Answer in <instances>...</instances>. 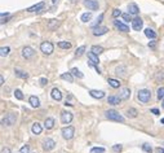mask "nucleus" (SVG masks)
I'll return each mask as SVG.
<instances>
[{
    "mask_svg": "<svg viewBox=\"0 0 164 153\" xmlns=\"http://www.w3.org/2000/svg\"><path fill=\"white\" fill-rule=\"evenodd\" d=\"M16 119H17V117H16L14 113H8V114L1 119V125L3 126H13V125L16 123Z\"/></svg>",
    "mask_w": 164,
    "mask_h": 153,
    "instance_id": "nucleus-3",
    "label": "nucleus"
},
{
    "mask_svg": "<svg viewBox=\"0 0 164 153\" xmlns=\"http://www.w3.org/2000/svg\"><path fill=\"white\" fill-rule=\"evenodd\" d=\"M89 95L94 99H104L105 97V92L104 91H97V90H91L89 91Z\"/></svg>",
    "mask_w": 164,
    "mask_h": 153,
    "instance_id": "nucleus-16",
    "label": "nucleus"
},
{
    "mask_svg": "<svg viewBox=\"0 0 164 153\" xmlns=\"http://www.w3.org/2000/svg\"><path fill=\"white\" fill-rule=\"evenodd\" d=\"M121 17H123L124 21H133V19H132V15H130V13H123V15H121Z\"/></svg>",
    "mask_w": 164,
    "mask_h": 153,
    "instance_id": "nucleus-36",
    "label": "nucleus"
},
{
    "mask_svg": "<svg viewBox=\"0 0 164 153\" xmlns=\"http://www.w3.org/2000/svg\"><path fill=\"white\" fill-rule=\"evenodd\" d=\"M91 52H93L94 55H97V56H98V55H101L102 52H104V48H102L101 46H93L91 48Z\"/></svg>",
    "mask_w": 164,
    "mask_h": 153,
    "instance_id": "nucleus-25",
    "label": "nucleus"
},
{
    "mask_svg": "<svg viewBox=\"0 0 164 153\" xmlns=\"http://www.w3.org/2000/svg\"><path fill=\"white\" fill-rule=\"evenodd\" d=\"M151 113H154V114H159V110L154 108V109H151Z\"/></svg>",
    "mask_w": 164,
    "mask_h": 153,
    "instance_id": "nucleus-50",
    "label": "nucleus"
},
{
    "mask_svg": "<svg viewBox=\"0 0 164 153\" xmlns=\"http://www.w3.org/2000/svg\"><path fill=\"white\" fill-rule=\"evenodd\" d=\"M61 134H62L63 139H66V140H70V139H73V136L75 134V129H74L73 126L63 127V129L61 130Z\"/></svg>",
    "mask_w": 164,
    "mask_h": 153,
    "instance_id": "nucleus-4",
    "label": "nucleus"
},
{
    "mask_svg": "<svg viewBox=\"0 0 164 153\" xmlns=\"http://www.w3.org/2000/svg\"><path fill=\"white\" fill-rule=\"evenodd\" d=\"M71 74H73L74 77H78L79 79H82V78L84 77V74H83L78 68H73V69H71Z\"/></svg>",
    "mask_w": 164,
    "mask_h": 153,
    "instance_id": "nucleus-26",
    "label": "nucleus"
},
{
    "mask_svg": "<svg viewBox=\"0 0 164 153\" xmlns=\"http://www.w3.org/2000/svg\"><path fill=\"white\" fill-rule=\"evenodd\" d=\"M163 78H164V74H163V73H162V74H158V75H156V80L163 79Z\"/></svg>",
    "mask_w": 164,
    "mask_h": 153,
    "instance_id": "nucleus-48",
    "label": "nucleus"
},
{
    "mask_svg": "<svg viewBox=\"0 0 164 153\" xmlns=\"http://www.w3.org/2000/svg\"><path fill=\"white\" fill-rule=\"evenodd\" d=\"M88 58H89V61H91L92 64H94V65H98V62H99L98 56H97V55H94L93 52H89V53H88Z\"/></svg>",
    "mask_w": 164,
    "mask_h": 153,
    "instance_id": "nucleus-23",
    "label": "nucleus"
},
{
    "mask_svg": "<svg viewBox=\"0 0 164 153\" xmlns=\"http://www.w3.org/2000/svg\"><path fill=\"white\" fill-rule=\"evenodd\" d=\"M114 24H115V27L116 29H119V31H123V33H128L129 31V26L126 24H123V22L120 21H114Z\"/></svg>",
    "mask_w": 164,
    "mask_h": 153,
    "instance_id": "nucleus-13",
    "label": "nucleus"
},
{
    "mask_svg": "<svg viewBox=\"0 0 164 153\" xmlns=\"http://www.w3.org/2000/svg\"><path fill=\"white\" fill-rule=\"evenodd\" d=\"M138 12H140V8H138V5L136 4V3H130L129 5H128V13H130V15H138Z\"/></svg>",
    "mask_w": 164,
    "mask_h": 153,
    "instance_id": "nucleus-14",
    "label": "nucleus"
},
{
    "mask_svg": "<svg viewBox=\"0 0 164 153\" xmlns=\"http://www.w3.org/2000/svg\"><path fill=\"white\" fill-rule=\"evenodd\" d=\"M32 132H34L35 135H39L41 134V131H43V127H41V125L39 123V122H35L34 125H32Z\"/></svg>",
    "mask_w": 164,
    "mask_h": 153,
    "instance_id": "nucleus-18",
    "label": "nucleus"
},
{
    "mask_svg": "<svg viewBox=\"0 0 164 153\" xmlns=\"http://www.w3.org/2000/svg\"><path fill=\"white\" fill-rule=\"evenodd\" d=\"M137 114H138V112H137V109H134V108H129V109L127 110V116L130 117V118H136Z\"/></svg>",
    "mask_w": 164,
    "mask_h": 153,
    "instance_id": "nucleus-28",
    "label": "nucleus"
},
{
    "mask_svg": "<svg viewBox=\"0 0 164 153\" xmlns=\"http://www.w3.org/2000/svg\"><path fill=\"white\" fill-rule=\"evenodd\" d=\"M158 99H164V87H160L158 90Z\"/></svg>",
    "mask_w": 164,
    "mask_h": 153,
    "instance_id": "nucleus-40",
    "label": "nucleus"
},
{
    "mask_svg": "<svg viewBox=\"0 0 164 153\" xmlns=\"http://www.w3.org/2000/svg\"><path fill=\"white\" fill-rule=\"evenodd\" d=\"M19 152L21 153H30V145H23V147H21V149H19Z\"/></svg>",
    "mask_w": 164,
    "mask_h": 153,
    "instance_id": "nucleus-39",
    "label": "nucleus"
},
{
    "mask_svg": "<svg viewBox=\"0 0 164 153\" xmlns=\"http://www.w3.org/2000/svg\"><path fill=\"white\" fill-rule=\"evenodd\" d=\"M35 55V51L31 48V47L26 46L22 48V56H23V58H26V60H30V58H32Z\"/></svg>",
    "mask_w": 164,
    "mask_h": 153,
    "instance_id": "nucleus-6",
    "label": "nucleus"
},
{
    "mask_svg": "<svg viewBox=\"0 0 164 153\" xmlns=\"http://www.w3.org/2000/svg\"><path fill=\"white\" fill-rule=\"evenodd\" d=\"M44 7H45V3L40 1L39 4H35V5H32V7L27 8V12H36V10H41Z\"/></svg>",
    "mask_w": 164,
    "mask_h": 153,
    "instance_id": "nucleus-15",
    "label": "nucleus"
},
{
    "mask_svg": "<svg viewBox=\"0 0 164 153\" xmlns=\"http://www.w3.org/2000/svg\"><path fill=\"white\" fill-rule=\"evenodd\" d=\"M14 96L17 97L18 100H22V99H23V95H22V91H21V90H16V91H14Z\"/></svg>",
    "mask_w": 164,
    "mask_h": 153,
    "instance_id": "nucleus-41",
    "label": "nucleus"
},
{
    "mask_svg": "<svg viewBox=\"0 0 164 153\" xmlns=\"http://www.w3.org/2000/svg\"><path fill=\"white\" fill-rule=\"evenodd\" d=\"M104 148H92V153H104Z\"/></svg>",
    "mask_w": 164,
    "mask_h": 153,
    "instance_id": "nucleus-43",
    "label": "nucleus"
},
{
    "mask_svg": "<svg viewBox=\"0 0 164 153\" xmlns=\"http://www.w3.org/2000/svg\"><path fill=\"white\" fill-rule=\"evenodd\" d=\"M29 102L31 104L32 108H39V107H40V101H39V99L36 96H30Z\"/></svg>",
    "mask_w": 164,
    "mask_h": 153,
    "instance_id": "nucleus-20",
    "label": "nucleus"
},
{
    "mask_svg": "<svg viewBox=\"0 0 164 153\" xmlns=\"http://www.w3.org/2000/svg\"><path fill=\"white\" fill-rule=\"evenodd\" d=\"M109 84L113 88H119L120 87V82L118 79H113V78H109Z\"/></svg>",
    "mask_w": 164,
    "mask_h": 153,
    "instance_id": "nucleus-29",
    "label": "nucleus"
},
{
    "mask_svg": "<svg viewBox=\"0 0 164 153\" xmlns=\"http://www.w3.org/2000/svg\"><path fill=\"white\" fill-rule=\"evenodd\" d=\"M107 101H109V104H111V105H119L121 101V99L119 96H109Z\"/></svg>",
    "mask_w": 164,
    "mask_h": 153,
    "instance_id": "nucleus-19",
    "label": "nucleus"
},
{
    "mask_svg": "<svg viewBox=\"0 0 164 153\" xmlns=\"http://www.w3.org/2000/svg\"><path fill=\"white\" fill-rule=\"evenodd\" d=\"M145 35L147 38H150V39H155V38H156V33H155L154 30H151V29H146L145 30Z\"/></svg>",
    "mask_w": 164,
    "mask_h": 153,
    "instance_id": "nucleus-30",
    "label": "nucleus"
},
{
    "mask_svg": "<svg viewBox=\"0 0 164 153\" xmlns=\"http://www.w3.org/2000/svg\"><path fill=\"white\" fill-rule=\"evenodd\" d=\"M56 147V141L53 140V139H45V140L43 141V149L44 151H52Z\"/></svg>",
    "mask_w": 164,
    "mask_h": 153,
    "instance_id": "nucleus-8",
    "label": "nucleus"
},
{
    "mask_svg": "<svg viewBox=\"0 0 164 153\" xmlns=\"http://www.w3.org/2000/svg\"><path fill=\"white\" fill-rule=\"evenodd\" d=\"M0 84H4V78H3V75L0 77Z\"/></svg>",
    "mask_w": 164,
    "mask_h": 153,
    "instance_id": "nucleus-52",
    "label": "nucleus"
},
{
    "mask_svg": "<svg viewBox=\"0 0 164 153\" xmlns=\"http://www.w3.org/2000/svg\"><path fill=\"white\" fill-rule=\"evenodd\" d=\"M60 24H61V22L58 21V19H49V21H48V25H47V26H48L49 29L53 30V29H57V27L60 26Z\"/></svg>",
    "mask_w": 164,
    "mask_h": 153,
    "instance_id": "nucleus-22",
    "label": "nucleus"
},
{
    "mask_svg": "<svg viewBox=\"0 0 164 153\" xmlns=\"http://www.w3.org/2000/svg\"><path fill=\"white\" fill-rule=\"evenodd\" d=\"M162 123H164V118H163V119H162Z\"/></svg>",
    "mask_w": 164,
    "mask_h": 153,
    "instance_id": "nucleus-55",
    "label": "nucleus"
},
{
    "mask_svg": "<svg viewBox=\"0 0 164 153\" xmlns=\"http://www.w3.org/2000/svg\"><path fill=\"white\" fill-rule=\"evenodd\" d=\"M0 17H1V24H4V22H7V19L10 17V15L9 13H1Z\"/></svg>",
    "mask_w": 164,
    "mask_h": 153,
    "instance_id": "nucleus-35",
    "label": "nucleus"
},
{
    "mask_svg": "<svg viewBox=\"0 0 164 153\" xmlns=\"http://www.w3.org/2000/svg\"><path fill=\"white\" fill-rule=\"evenodd\" d=\"M61 78H62L63 80H67L69 83H73L74 82V77L71 73H62L61 74Z\"/></svg>",
    "mask_w": 164,
    "mask_h": 153,
    "instance_id": "nucleus-24",
    "label": "nucleus"
},
{
    "mask_svg": "<svg viewBox=\"0 0 164 153\" xmlns=\"http://www.w3.org/2000/svg\"><path fill=\"white\" fill-rule=\"evenodd\" d=\"M58 47L62 49H69L71 48V43L70 42H58Z\"/></svg>",
    "mask_w": 164,
    "mask_h": 153,
    "instance_id": "nucleus-31",
    "label": "nucleus"
},
{
    "mask_svg": "<svg viewBox=\"0 0 164 153\" xmlns=\"http://www.w3.org/2000/svg\"><path fill=\"white\" fill-rule=\"evenodd\" d=\"M54 49V46L51 43V42H43L40 44V51L43 52L44 55H51Z\"/></svg>",
    "mask_w": 164,
    "mask_h": 153,
    "instance_id": "nucleus-5",
    "label": "nucleus"
},
{
    "mask_svg": "<svg viewBox=\"0 0 164 153\" xmlns=\"http://www.w3.org/2000/svg\"><path fill=\"white\" fill-rule=\"evenodd\" d=\"M156 152H158V153H164V149H163V148H160V147H159V148L156 149Z\"/></svg>",
    "mask_w": 164,
    "mask_h": 153,
    "instance_id": "nucleus-51",
    "label": "nucleus"
},
{
    "mask_svg": "<svg viewBox=\"0 0 164 153\" xmlns=\"http://www.w3.org/2000/svg\"><path fill=\"white\" fill-rule=\"evenodd\" d=\"M162 107H163V109H164V100H163V104H162Z\"/></svg>",
    "mask_w": 164,
    "mask_h": 153,
    "instance_id": "nucleus-54",
    "label": "nucleus"
},
{
    "mask_svg": "<svg viewBox=\"0 0 164 153\" xmlns=\"http://www.w3.org/2000/svg\"><path fill=\"white\" fill-rule=\"evenodd\" d=\"M102 19H104V15H99V17L97 18V22L93 25V27H97V25H99V24H101V22H102Z\"/></svg>",
    "mask_w": 164,
    "mask_h": 153,
    "instance_id": "nucleus-44",
    "label": "nucleus"
},
{
    "mask_svg": "<svg viewBox=\"0 0 164 153\" xmlns=\"http://www.w3.org/2000/svg\"><path fill=\"white\" fill-rule=\"evenodd\" d=\"M142 149L145 151L146 153H152V148H151V145H149V144H143L142 145Z\"/></svg>",
    "mask_w": 164,
    "mask_h": 153,
    "instance_id": "nucleus-37",
    "label": "nucleus"
},
{
    "mask_svg": "<svg viewBox=\"0 0 164 153\" xmlns=\"http://www.w3.org/2000/svg\"><path fill=\"white\" fill-rule=\"evenodd\" d=\"M132 27H133V30H136V31H140V30H142V27H143V21L140 17L133 18Z\"/></svg>",
    "mask_w": 164,
    "mask_h": 153,
    "instance_id": "nucleus-9",
    "label": "nucleus"
},
{
    "mask_svg": "<svg viewBox=\"0 0 164 153\" xmlns=\"http://www.w3.org/2000/svg\"><path fill=\"white\" fill-rule=\"evenodd\" d=\"M109 31L106 26H98V27H93V35L94 37H101V35H105Z\"/></svg>",
    "mask_w": 164,
    "mask_h": 153,
    "instance_id": "nucleus-10",
    "label": "nucleus"
},
{
    "mask_svg": "<svg viewBox=\"0 0 164 153\" xmlns=\"http://www.w3.org/2000/svg\"><path fill=\"white\" fill-rule=\"evenodd\" d=\"M44 126H45L47 130H52L54 127V119L53 118H47L44 121Z\"/></svg>",
    "mask_w": 164,
    "mask_h": 153,
    "instance_id": "nucleus-21",
    "label": "nucleus"
},
{
    "mask_svg": "<svg viewBox=\"0 0 164 153\" xmlns=\"http://www.w3.org/2000/svg\"><path fill=\"white\" fill-rule=\"evenodd\" d=\"M14 73H16V75H17L18 78H21V79H27V78H29V74L25 73V71H22V70H18V69H16Z\"/></svg>",
    "mask_w": 164,
    "mask_h": 153,
    "instance_id": "nucleus-27",
    "label": "nucleus"
},
{
    "mask_svg": "<svg viewBox=\"0 0 164 153\" xmlns=\"http://www.w3.org/2000/svg\"><path fill=\"white\" fill-rule=\"evenodd\" d=\"M73 118H74V116L71 112H62L61 113V122L65 123V125L70 123V122L73 121Z\"/></svg>",
    "mask_w": 164,
    "mask_h": 153,
    "instance_id": "nucleus-7",
    "label": "nucleus"
},
{
    "mask_svg": "<svg viewBox=\"0 0 164 153\" xmlns=\"http://www.w3.org/2000/svg\"><path fill=\"white\" fill-rule=\"evenodd\" d=\"M84 5L91 10H97L98 9V3L96 0H84Z\"/></svg>",
    "mask_w": 164,
    "mask_h": 153,
    "instance_id": "nucleus-12",
    "label": "nucleus"
},
{
    "mask_svg": "<svg viewBox=\"0 0 164 153\" xmlns=\"http://www.w3.org/2000/svg\"><path fill=\"white\" fill-rule=\"evenodd\" d=\"M9 51H10V48H9V47H1V48H0V56H1V57L8 56V53H9Z\"/></svg>",
    "mask_w": 164,
    "mask_h": 153,
    "instance_id": "nucleus-33",
    "label": "nucleus"
},
{
    "mask_svg": "<svg viewBox=\"0 0 164 153\" xmlns=\"http://www.w3.org/2000/svg\"><path fill=\"white\" fill-rule=\"evenodd\" d=\"M84 51H85V46H82V47H79V48L75 51V56H78V57H80L83 53H84Z\"/></svg>",
    "mask_w": 164,
    "mask_h": 153,
    "instance_id": "nucleus-34",
    "label": "nucleus"
},
{
    "mask_svg": "<svg viewBox=\"0 0 164 153\" xmlns=\"http://www.w3.org/2000/svg\"><path fill=\"white\" fill-rule=\"evenodd\" d=\"M137 99L140 100L141 102L146 104V102H149L150 100H151V92H150L149 90H146V88L140 90V91H138V93H137Z\"/></svg>",
    "mask_w": 164,
    "mask_h": 153,
    "instance_id": "nucleus-2",
    "label": "nucleus"
},
{
    "mask_svg": "<svg viewBox=\"0 0 164 153\" xmlns=\"http://www.w3.org/2000/svg\"><path fill=\"white\" fill-rule=\"evenodd\" d=\"M40 83L44 86V84H47V83H48V80H47L45 78H40Z\"/></svg>",
    "mask_w": 164,
    "mask_h": 153,
    "instance_id": "nucleus-47",
    "label": "nucleus"
},
{
    "mask_svg": "<svg viewBox=\"0 0 164 153\" xmlns=\"http://www.w3.org/2000/svg\"><path fill=\"white\" fill-rule=\"evenodd\" d=\"M121 148H123V147H121L120 144H116V145H114V147H113V149H114L115 152H120V151H121Z\"/></svg>",
    "mask_w": 164,
    "mask_h": 153,
    "instance_id": "nucleus-45",
    "label": "nucleus"
},
{
    "mask_svg": "<svg viewBox=\"0 0 164 153\" xmlns=\"http://www.w3.org/2000/svg\"><path fill=\"white\" fill-rule=\"evenodd\" d=\"M91 18H92V12H85V13H83L82 17H80V19H82L83 22H88Z\"/></svg>",
    "mask_w": 164,
    "mask_h": 153,
    "instance_id": "nucleus-32",
    "label": "nucleus"
},
{
    "mask_svg": "<svg viewBox=\"0 0 164 153\" xmlns=\"http://www.w3.org/2000/svg\"><path fill=\"white\" fill-rule=\"evenodd\" d=\"M106 118L110 119V121L120 122V123H123V122H124V117L121 114H119V112H116V110H114V109L107 110V112H106Z\"/></svg>",
    "mask_w": 164,
    "mask_h": 153,
    "instance_id": "nucleus-1",
    "label": "nucleus"
},
{
    "mask_svg": "<svg viewBox=\"0 0 164 153\" xmlns=\"http://www.w3.org/2000/svg\"><path fill=\"white\" fill-rule=\"evenodd\" d=\"M121 15H123V13H121V10L120 9H114L113 10V17H119V16H121Z\"/></svg>",
    "mask_w": 164,
    "mask_h": 153,
    "instance_id": "nucleus-42",
    "label": "nucleus"
},
{
    "mask_svg": "<svg viewBox=\"0 0 164 153\" xmlns=\"http://www.w3.org/2000/svg\"><path fill=\"white\" fill-rule=\"evenodd\" d=\"M58 1H60V0H52V3H53V4H58Z\"/></svg>",
    "mask_w": 164,
    "mask_h": 153,
    "instance_id": "nucleus-53",
    "label": "nucleus"
},
{
    "mask_svg": "<svg viewBox=\"0 0 164 153\" xmlns=\"http://www.w3.org/2000/svg\"><path fill=\"white\" fill-rule=\"evenodd\" d=\"M116 74H124L126 73V66H118V68L115 69Z\"/></svg>",
    "mask_w": 164,
    "mask_h": 153,
    "instance_id": "nucleus-38",
    "label": "nucleus"
},
{
    "mask_svg": "<svg viewBox=\"0 0 164 153\" xmlns=\"http://www.w3.org/2000/svg\"><path fill=\"white\" fill-rule=\"evenodd\" d=\"M119 97H120L121 100H127V99H129V96H130V90L128 87H123V88H120L119 90Z\"/></svg>",
    "mask_w": 164,
    "mask_h": 153,
    "instance_id": "nucleus-11",
    "label": "nucleus"
},
{
    "mask_svg": "<svg viewBox=\"0 0 164 153\" xmlns=\"http://www.w3.org/2000/svg\"><path fill=\"white\" fill-rule=\"evenodd\" d=\"M1 153H10V149L9 148H3Z\"/></svg>",
    "mask_w": 164,
    "mask_h": 153,
    "instance_id": "nucleus-49",
    "label": "nucleus"
},
{
    "mask_svg": "<svg viewBox=\"0 0 164 153\" xmlns=\"http://www.w3.org/2000/svg\"><path fill=\"white\" fill-rule=\"evenodd\" d=\"M155 46H156V43H155V42H150V43H149V47H150L151 49H154Z\"/></svg>",
    "mask_w": 164,
    "mask_h": 153,
    "instance_id": "nucleus-46",
    "label": "nucleus"
},
{
    "mask_svg": "<svg viewBox=\"0 0 164 153\" xmlns=\"http://www.w3.org/2000/svg\"><path fill=\"white\" fill-rule=\"evenodd\" d=\"M51 95L54 100H57V101H61V100H62V93H61V91L58 90V88H53L52 92H51Z\"/></svg>",
    "mask_w": 164,
    "mask_h": 153,
    "instance_id": "nucleus-17",
    "label": "nucleus"
}]
</instances>
